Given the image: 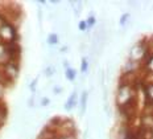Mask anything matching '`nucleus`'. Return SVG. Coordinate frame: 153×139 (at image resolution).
Wrapping results in <instances>:
<instances>
[{"mask_svg":"<svg viewBox=\"0 0 153 139\" xmlns=\"http://www.w3.org/2000/svg\"><path fill=\"white\" fill-rule=\"evenodd\" d=\"M87 70H88V60L86 59V57H83L82 59V66H81V72L86 74L87 73Z\"/></svg>","mask_w":153,"mask_h":139,"instance_id":"nucleus-6","label":"nucleus"},{"mask_svg":"<svg viewBox=\"0 0 153 139\" xmlns=\"http://www.w3.org/2000/svg\"><path fill=\"white\" fill-rule=\"evenodd\" d=\"M68 50H69V47H68V45H65V47H62L61 48V49H59V53H68Z\"/></svg>","mask_w":153,"mask_h":139,"instance_id":"nucleus-14","label":"nucleus"},{"mask_svg":"<svg viewBox=\"0 0 153 139\" xmlns=\"http://www.w3.org/2000/svg\"><path fill=\"white\" fill-rule=\"evenodd\" d=\"M129 17H131V15H129V14H124V15L122 16V17H120V21H119V24H120V25H126Z\"/></svg>","mask_w":153,"mask_h":139,"instance_id":"nucleus-9","label":"nucleus"},{"mask_svg":"<svg viewBox=\"0 0 153 139\" xmlns=\"http://www.w3.org/2000/svg\"><path fill=\"white\" fill-rule=\"evenodd\" d=\"M87 98H88V92L87 90H83V92H82V95H81V102H79V106H81V115H83L85 111H86Z\"/></svg>","mask_w":153,"mask_h":139,"instance_id":"nucleus-2","label":"nucleus"},{"mask_svg":"<svg viewBox=\"0 0 153 139\" xmlns=\"http://www.w3.org/2000/svg\"><path fill=\"white\" fill-rule=\"evenodd\" d=\"M1 73L4 78L15 82V80L17 78L19 73H20V61H9L8 64L1 66Z\"/></svg>","mask_w":153,"mask_h":139,"instance_id":"nucleus-1","label":"nucleus"},{"mask_svg":"<svg viewBox=\"0 0 153 139\" xmlns=\"http://www.w3.org/2000/svg\"><path fill=\"white\" fill-rule=\"evenodd\" d=\"M78 28H79L81 31L88 29V28H87V24H86V21H81V23H79V24H78Z\"/></svg>","mask_w":153,"mask_h":139,"instance_id":"nucleus-13","label":"nucleus"},{"mask_svg":"<svg viewBox=\"0 0 153 139\" xmlns=\"http://www.w3.org/2000/svg\"><path fill=\"white\" fill-rule=\"evenodd\" d=\"M3 44V40H1V37H0V45H1Z\"/></svg>","mask_w":153,"mask_h":139,"instance_id":"nucleus-15","label":"nucleus"},{"mask_svg":"<svg viewBox=\"0 0 153 139\" xmlns=\"http://www.w3.org/2000/svg\"><path fill=\"white\" fill-rule=\"evenodd\" d=\"M146 93H148L149 98L153 99V83H151V85L148 86V89H146Z\"/></svg>","mask_w":153,"mask_h":139,"instance_id":"nucleus-12","label":"nucleus"},{"mask_svg":"<svg viewBox=\"0 0 153 139\" xmlns=\"http://www.w3.org/2000/svg\"><path fill=\"white\" fill-rule=\"evenodd\" d=\"M46 43H48V45H50V47H54V45H57V44L59 43L58 35H57V33H50L49 36H48V38H46Z\"/></svg>","mask_w":153,"mask_h":139,"instance_id":"nucleus-3","label":"nucleus"},{"mask_svg":"<svg viewBox=\"0 0 153 139\" xmlns=\"http://www.w3.org/2000/svg\"><path fill=\"white\" fill-rule=\"evenodd\" d=\"M49 105H50V98L44 95L42 98H41V101H40V107H48Z\"/></svg>","mask_w":153,"mask_h":139,"instance_id":"nucleus-7","label":"nucleus"},{"mask_svg":"<svg viewBox=\"0 0 153 139\" xmlns=\"http://www.w3.org/2000/svg\"><path fill=\"white\" fill-rule=\"evenodd\" d=\"M52 92L54 93V95H59V94H61V93L63 92V89H62L59 85H56V83H54V86L52 88Z\"/></svg>","mask_w":153,"mask_h":139,"instance_id":"nucleus-8","label":"nucleus"},{"mask_svg":"<svg viewBox=\"0 0 153 139\" xmlns=\"http://www.w3.org/2000/svg\"><path fill=\"white\" fill-rule=\"evenodd\" d=\"M95 20H97V19H95L94 16H90V17H88L87 20H86V24H87V28H91L92 25L95 24Z\"/></svg>","mask_w":153,"mask_h":139,"instance_id":"nucleus-10","label":"nucleus"},{"mask_svg":"<svg viewBox=\"0 0 153 139\" xmlns=\"http://www.w3.org/2000/svg\"><path fill=\"white\" fill-rule=\"evenodd\" d=\"M5 86L1 83V81H0V101H1L3 98H4V93H5Z\"/></svg>","mask_w":153,"mask_h":139,"instance_id":"nucleus-11","label":"nucleus"},{"mask_svg":"<svg viewBox=\"0 0 153 139\" xmlns=\"http://www.w3.org/2000/svg\"><path fill=\"white\" fill-rule=\"evenodd\" d=\"M65 77L68 78L69 81H74L76 78V72L75 69H73V68H69V69L65 70Z\"/></svg>","mask_w":153,"mask_h":139,"instance_id":"nucleus-4","label":"nucleus"},{"mask_svg":"<svg viewBox=\"0 0 153 139\" xmlns=\"http://www.w3.org/2000/svg\"><path fill=\"white\" fill-rule=\"evenodd\" d=\"M37 82H38V77H36L34 80H32L29 82V90L33 94H36V90H37Z\"/></svg>","mask_w":153,"mask_h":139,"instance_id":"nucleus-5","label":"nucleus"}]
</instances>
